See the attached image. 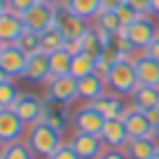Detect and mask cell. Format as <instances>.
<instances>
[{
  "label": "cell",
  "instance_id": "8fae6325",
  "mask_svg": "<svg viewBox=\"0 0 159 159\" xmlns=\"http://www.w3.org/2000/svg\"><path fill=\"white\" fill-rule=\"evenodd\" d=\"M54 16H56V7L47 5V2H35V5L24 14V24H26L28 30L42 33V30H47L52 24H54Z\"/></svg>",
  "mask_w": 159,
  "mask_h": 159
},
{
  "label": "cell",
  "instance_id": "ffe728a7",
  "mask_svg": "<svg viewBox=\"0 0 159 159\" xmlns=\"http://www.w3.org/2000/svg\"><path fill=\"white\" fill-rule=\"evenodd\" d=\"M94 28L98 30V35L103 38L105 45H110V42H112L119 33H122V28H124V26H122V21L117 19V14H115V12H105V10H103L98 16H96Z\"/></svg>",
  "mask_w": 159,
  "mask_h": 159
},
{
  "label": "cell",
  "instance_id": "7c38bea8",
  "mask_svg": "<svg viewBox=\"0 0 159 159\" xmlns=\"http://www.w3.org/2000/svg\"><path fill=\"white\" fill-rule=\"evenodd\" d=\"M12 110H14L26 124L30 126V124H35V122H42V115H45V101L38 98L35 94H21Z\"/></svg>",
  "mask_w": 159,
  "mask_h": 159
},
{
  "label": "cell",
  "instance_id": "f1b7e54d",
  "mask_svg": "<svg viewBox=\"0 0 159 159\" xmlns=\"http://www.w3.org/2000/svg\"><path fill=\"white\" fill-rule=\"evenodd\" d=\"M0 159H35V152L26 145V140H16V143L2 145Z\"/></svg>",
  "mask_w": 159,
  "mask_h": 159
},
{
  "label": "cell",
  "instance_id": "277c9868",
  "mask_svg": "<svg viewBox=\"0 0 159 159\" xmlns=\"http://www.w3.org/2000/svg\"><path fill=\"white\" fill-rule=\"evenodd\" d=\"M77 98H80L77 77H73V75H59V77H49V82L45 84V101H49V103L73 105Z\"/></svg>",
  "mask_w": 159,
  "mask_h": 159
},
{
  "label": "cell",
  "instance_id": "83f0119b",
  "mask_svg": "<svg viewBox=\"0 0 159 159\" xmlns=\"http://www.w3.org/2000/svg\"><path fill=\"white\" fill-rule=\"evenodd\" d=\"M91 73H98L96 70V59L94 56H89V54H75L73 56V68H70V75L73 77H87V75H91Z\"/></svg>",
  "mask_w": 159,
  "mask_h": 159
},
{
  "label": "cell",
  "instance_id": "d590c367",
  "mask_svg": "<svg viewBox=\"0 0 159 159\" xmlns=\"http://www.w3.org/2000/svg\"><path fill=\"white\" fill-rule=\"evenodd\" d=\"M66 52H70V54H82V38L80 40H68L66 42Z\"/></svg>",
  "mask_w": 159,
  "mask_h": 159
},
{
  "label": "cell",
  "instance_id": "603a6c76",
  "mask_svg": "<svg viewBox=\"0 0 159 159\" xmlns=\"http://www.w3.org/2000/svg\"><path fill=\"white\" fill-rule=\"evenodd\" d=\"M131 103H134V108L143 110V112H148V110H152V108H159V87L140 84L138 89L131 94Z\"/></svg>",
  "mask_w": 159,
  "mask_h": 159
},
{
  "label": "cell",
  "instance_id": "60d3db41",
  "mask_svg": "<svg viewBox=\"0 0 159 159\" xmlns=\"http://www.w3.org/2000/svg\"><path fill=\"white\" fill-rule=\"evenodd\" d=\"M40 2H47V5H52V7H59V5H63V0H40Z\"/></svg>",
  "mask_w": 159,
  "mask_h": 159
},
{
  "label": "cell",
  "instance_id": "7402d4cb",
  "mask_svg": "<svg viewBox=\"0 0 159 159\" xmlns=\"http://www.w3.org/2000/svg\"><path fill=\"white\" fill-rule=\"evenodd\" d=\"M159 150V143L148 136V138H131L126 143L124 152L129 154V159H152V154Z\"/></svg>",
  "mask_w": 159,
  "mask_h": 159
},
{
  "label": "cell",
  "instance_id": "5b68a950",
  "mask_svg": "<svg viewBox=\"0 0 159 159\" xmlns=\"http://www.w3.org/2000/svg\"><path fill=\"white\" fill-rule=\"evenodd\" d=\"M26 66H28V54H26L16 42L0 45V75H7V77H24Z\"/></svg>",
  "mask_w": 159,
  "mask_h": 159
},
{
  "label": "cell",
  "instance_id": "b9f144b4",
  "mask_svg": "<svg viewBox=\"0 0 159 159\" xmlns=\"http://www.w3.org/2000/svg\"><path fill=\"white\" fill-rule=\"evenodd\" d=\"M152 138L159 143V126H154V131H152Z\"/></svg>",
  "mask_w": 159,
  "mask_h": 159
},
{
  "label": "cell",
  "instance_id": "cb8c5ba5",
  "mask_svg": "<svg viewBox=\"0 0 159 159\" xmlns=\"http://www.w3.org/2000/svg\"><path fill=\"white\" fill-rule=\"evenodd\" d=\"M66 42H68V40H66L63 30L56 24H52L47 30L40 33V45H42V52H45V54H54V52H59V49H66Z\"/></svg>",
  "mask_w": 159,
  "mask_h": 159
},
{
  "label": "cell",
  "instance_id": "f546056e",
  "mask_svg": "<svg viewBox=\"0 0 159 159\" xmlns=\"http://www.w3.org/2000/svg\"><path fill=\"white\" fill-rule=\"evenodd\" d=\"M16 45H19L28 56L40 54V52H42V45H40V33H35V30H28V28L21 33V38L16 40Z\"/></svg>",
  "mask_w": 159,
  "mask_h": 159
},
{
  "label": "cell",
  "instance_id": "44dd1931",
  "mask_svg": "<svg viewBox=\"0 0 159 159\" xmlns=\"http://www.w3.org/2000/svg\"><path fill=\"white\" fill-rule=\"evenodd\" d=\"M63 7L84 21H96V16L103 12L101 0H63Z\"/></svg>",
  "mask_w": 159,
  "mask_h": 159
},
{
  "label": "cell",
  "instance_id": "30bf717a",
  "mask_svg": "<svg viewBox=\"0 0 159 159\" xmlns=\"http://www.w3.org/2000/svg\"><path fill=\"white\" fill-rule=\"evenodd\" d=\"M26 30L24 16L14 14L12 10H7L5 5L0 7V45H10L21 38V33Z\"/></svg>",
  "mask_w": 159,
  "mask_h": 159
},
{
  "label": "cell",
  "instance_id": "d6a6232c",
  "mask_svg": "<svg viewBox=\"0 0 159 159\" xmlns=\"http://www.w3.org/2000/svg\"><path fill=\"white\" fill-rule=\"evenodd\" d=\"M49 159H82V157H80V154L73 150V145H70V143H63V145H61V148L56 150V152L52 154Z\"/></svg>",
  "mask_w": 159,
  "mask_h": 159
},
{
  "label": "cell",
  "instance_id": "7bdbcfd3",
  "mask_svg": "<svg viewBox=\"0 0 159 159\" xmlns=\"http://www.w3.org/2000/svg\"><path fill=\"white\" fill-rule=\"evenodd\" d=\"M152 159H159V150H157V152H154V154H152Z\"/></svg>",
  "mask_w": 159,
  "mask_h": 159
},
{
  "label": "cell",
  "instance_id": "8d00e7d4",
  "mask_svg": "<svg viewBox=\"0 0 159 159\" xmlns=\"http://www.w3.org/2000/svg\"><path fill=\"white\" fill-rule=\"evenodd\" d=\"M145 54L150 56V59H154V61H159V35L157 38L152 40V45L148 47V49H145Z\"/></svg>",
  "mask_w": 159,
  "mask_h": 159
},
{
  "label": "cell",
  "instance_id": "f35d334b",
  "mask_svg": "<svg viewBox=\"0 0 159 159\" xmlns=\"http://www.w3.org/2000/svg\"><path fill=\"white\" fill-rule=\"evenodd\" d=\"M148 119H150V124H152V129L154 126H159V108H152V110H148Z\"/></svg>",
  "mask_w": 159,
  "mask_h": 159
},
{
  "label": "cell",
  "instance_id": "ac0fdd59",
  "mask_svg": "<svg viewBox=\"0 0 159 159\" xmlns=\"http://www.w3.org/2000/svg\"><path fill=\"white\" fill-rule=\"evenodd\" d=\"M122 119H124L126 131H129L131 138H148V136H152V131H154L152 124H150V119H148V115H145L143 110L134 108V105L129 108V112H126Z\"/></svg>",
  "mask_w": 159,
  "mask_h": 159
},
{
  "label": "cell",
  "instance_id": "e575fe53",
  "mask_svg": "<svg viewBox=\"0 0 159 159\" xmlns=\"http://www.w3.org/2000/svg\"><path fill=\"white\" fill-rule=\"evenodd\" d=\"M101 159H129V154L124 152V150H117V148H108L103 154H101Z\"/></svg>",
  "mask_w": 159,
  "mask_h": 159
},
{
  "label": "cell",
  "instance_id": "6da1fadb",
  "mask_svg": "<svg viewBox=\"0 0 159 159\" xmlns=\"http://www.w3.org/2000/svg\"><path fill=\"white\" fill-rule=\"evenodd\" d=\"M26 145L35 152V157L49 159L56 150L63 145V134H59L56 129H52L45 122H35V124L28 126L26 131Z\"/></svg>",
  "mask_w": 159,
  "mask_h": 159
},
{
  "label": "cell",
  "instance_id": "7a4b0ae2",
  "mask_svg": "<svg viewBox=\"0 0 159 159\" xmlns=\"http://www.w3.org/2000/svg\"><path fill=\"white\" fill-rule=\"evenodd\" d=\"M103 77H105V84H108V91L119 94V96H131L140 87L138 75H136V66L129 59H119Z\"/></svg>",
  "mask_w": 159,
  "mask_h": 159
},
{
  "label": "cell",
  "instance_id": "836d02e7",
  "mask_svg": "<svg viewBox=\"0 0 159 159\" xmlns=\"http://www.w3.org/2000/svg\"><path fill=\"white\" fill-rule=\"evenodd\" d=\"M124 2H126V5H129L138 16L150 14V2H152V0H124Z\"/></svg>",
  "mask_w": 159,
  "mask_h": 159
},
{
  "label": "cell",
  "instance_id": "52a82bcc",
  "mask_svg": "<svg viewBox=\"0 0 159 159\" xmlns=\"http://www.w3.org/2000/svg\"><path fill=\"white\" fill-rule=\"evenodd\" d=\"M26 131H28V124L12 108L0 110V143L2 145H10V143L26 138Z\"/></svg>",
  "mask_w": 159,
  "mask_h": 159
},
{
  "label": "cell",
  "instance_id": "9a60e30c",
  "mask_svg": "<svg viewBox=\"0 0 159 159\" xmlns=\"http://www.w3.org/2000/svg\"><path fill=\"white\" fill-rule=\"evenodd\" d=\"M42 122L49 124L52 129H56L59 134H63V131L73 124L70 105H61V103H49V101H45V115H42Z\"/></svg>",
  "mask_w": 159,
  "mask_h": 159
},
{
  "label": "cell",
  "instance_id": "3957f363",
  "mask_svg": "<svg viewBox=\"0 0 159 159\" xmlns=\"http://www.w3.org/2000/svg\"><path fill=\"white\" fill-rule=\"evenodd\" d=\"M157 35H159V28L154 26V21L150 19V14H145V16H136L129 26H124L117 38L126 40L136 52H145L152 45V40L157 38Z\"/></svg>",
  "mask_w": 159,
  "mask_h": 159
},
{
  "label": "cell",
  "instance_id": "4fadbf2b",
  "mask_svg": "<svg viewBox=\"0 0 159 159\" xmlns=\"http://www.w3.org/2000/svg\"><path fill=\"white\" fill-rule=\"evenodd\" d=\"M52 77V66H49V54L40 52V54L28 56V66H26L24 80L30 84H47Z\"/></svg>",
  "mask_w": 159,
  "mask_h": 159
},
{
  "label": "cell",
  "instance_id": "ba28073f",
  "mask_svg": "<svg viewBox=\"0 0 159 159\" xmlns=\"http://www.w3.org/2000/svg\"><path fill=\"white\" fill-rule=\"evenodd\" d=\"M73 145V150L80 154L82 159H101V154L105 152V143L101 136H94V134H82V131H75L68 140Z\"/></svg>",
  "mask_w": 159,
  "mask_h": 159
},
{
  "label": "cell",
  "instance_id": "484cf974",
  "mask_svg": "<svg viewBox=\"0 0 159 159\" xmlns=\"http://www.w3.org/2000/svg\"><path fill=\"white\" fill-rule=\"evenodd\" d=\"M103 49H105L103 38H101L98 30L91 26V28L82 35V52H84V54H89V56H94V59H98V56L103 54Z\"/></svg>",
  "mask_w": 159,
  "mask_h": 159
},
{
  "label": "cell",
  "instance_id": "2e32d148",
  "mask_svg": "<svg viewBox=\"0 0 159 159\" xmlns=\"http://www.w3.org/2000/svg\"><path fill=\"white\" fill-rule=\"evenodd\" d=\"M91 105H94V108L98 110L105 119L124 117V115L129 112V105L124 103V98H122L119 94H112V91H105V94L101 96V98H96Z\"/></svg>",
  "mask_w": 159,
  "mask_h": 159
},
{
  "label": "cell",
  "instance_id": "d6986e66",
  "mask_svg": "<svg viewBox=\"0 0 159 159\" xmlns=\"http://www.w3.org/2000/svg\"><path fill=\"white\" fill-rule=\"evenodd\" d=\"M136 66V75H138V82L145 87H159V61L150 59L145 52H140L134 61Z\"/></svg>",
  "mask_w": 159,
  "mask_h": 159
},
{
  "label": "cell",
  "instance_id": "9c48e42d",
  "mask_svg": "<svg viewBox=\"0 0 159 159\" xmlns=\"http://www.w3.org/2000/svg\"><path fill=\"white\" fill-rule=\"evenodd\" d=\"M54 24L59 26L61 30H63L66 40H80L82 35L87 33V30L91 28V24H89V21H84V19H80V16H75L73 12H68L63 5H59V7H56Z\"/></svg>",
  "mask_w": 159,
  "mask_h": 159
},
{
  "label": "cell",
  "instance_id": "8992f818",
  "mask_svg": "<svg viewBox=\"0 0 159 159\" xmlns=\"http://www.w3.org/2000/svg\"><path fill=\"white\" fill-rule=\"evenodd\" d=\"M73 126H75V131H82V134L101 136V131L105 126V117L91 103H84L73 112Z\"/></svg>",
  "mask_w": 159,
  "mask_h": 159
},
{
  "label": "cell",
  "instance_id": "d4e9b609",
  "mask_svg": "<svg viewBox=\"0 0 159 159\" xmlns=\"http://www.w3.org/2000/svg\"><path fill=\"white\" fill-rule=\"evenodd\" d=\"M19 87L12 82V77L0 75V110H10L14 108V103L19 101Z\"/></svg>",
  "mask_w": 159,
  "mask_h": 159
},
{
  "label": "cell",
  "instance_id": "5bb4252c",
  "mask_svg": "<svg viewBox=\"0 0 159 159\" xmlns=\"http://www.w3.org/2000/svg\"><path fill=\"white\" fill-rule=\"evenodd\" d=\"M101 138H103L105 148H117V150H124L126 143L131 140L129 131H126V124L122 117H115V119H105V126L101 131Z\"/></svg>",
  "mask_w": 159,
  "mask_h": 159
},
{
  "label": "cell",
  "instance_id": "e0dca14e",
  "mask_svg": "<svg viewBox=\"0 0 159 159\" xmlns=\"http://www.w3.org/2000/svg\"><path fill=\"white\" fill-rule=\"evenodd\" d=\"M77 91H80V98L87 101V103H94L96 98L108 91V84H105V77L101 73H91L87 77H80L77 80Z\"/></svg>",
  "mask_w": 159,
  "mask_h": 159
},
{
  "label": "cell",
  "instance_id": "74e56055",
  "mask_svg": "<svg viewBox=\"0 0 159 159\" xmlns=\"http://www.w3.org/2000/svg\"><path fill=\"white\" fill-rule=\"evenodd\" d=\"M101 5H103L105 12H115L119 5H124V0H101Z\"/></svg>",
  "mask_w": 159,
  "mask_h": 159
},
{
  "label": "cell",
  "instance_id": "4dcf8cb0",
  "mask_svg": "<svg viewBox=\"0 0 159 159\" xmlns=\"http://www.w3.org/2000/svg\"><path fill=\"white\" fill-rule=\"evenodd\" d=\"M35 2H40V0H2V5H5L7 10H12L14 14H19V16H24Z\"/></svg>",
  "mask_w": 159,
  "mask_h": 159
},
{
  "label": "cell",
  "instance_id": "4316f807",
  "mask_svg": "<svg viewBox=\"0 0 159 159\" xmlns=\"http://www.w3.org/2000/svg\"><path fill=\"white\" fill-rule=\"evenodd\" d=\"M49 66H52V77L70 75V68H73V54L66 52V49L54 52V54H49Z\"/></svg>",
  "mask_w": 159,
  "mask_h": 159
},
{
  "label": "cell",
  "instance_id": "ab89813d",
  "mask_svg": "<svg viewBox=\"0 0 159 159\" xmlns=\"http://www.w3.org/2000/svg\"><path fill=\"white\" fill-rule=\"evenodd\" d=\"M150 14L159 16V0H152V2H150Z\"/></svg>",
  "mask_w": 159,
  "mask_h": 159
},
{
  "label": "cell",
  "instance_id": "1f68e13d",
  "mask_svg": "<svg viewBox=\"0 0 159 159\" xmlns=\"http://www.w3.org/2000/svg\"><path fill=\"white\" fill-rule=\"evenodd\" d=\"M115 14H117V19L122 21V26H129L131 21H134L136 16H138V14H136V12L131 10L129 5H126V2H124V5H119L117 10H115Z\"/></svg>",
  "mask_w": 159,
  "mask_h": 159
}]
</instances>
